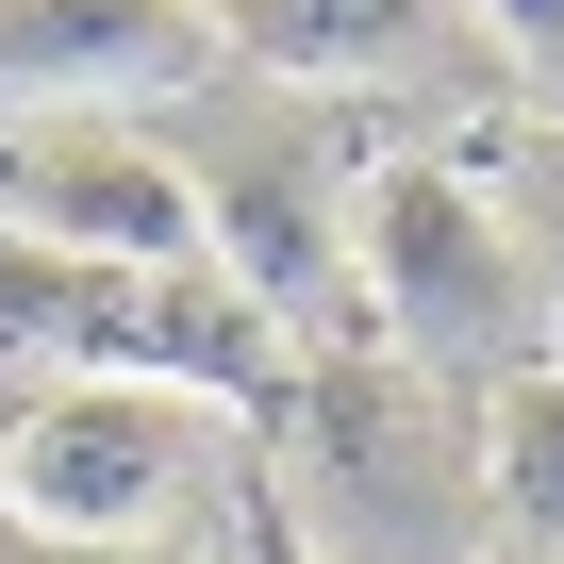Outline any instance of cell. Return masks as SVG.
Wrapping results in <instances>:
<instances>
[{
	"mask_svg": "<svg viewBox=\"0 0 564 564\" xmlns=\"http://www.w3.org/2000/svg\"><path fill=\"white\" fill-rule=\"evenodd\" d=\"M265 531L300 564H481L498 547L481 432L432 382H399L366 349H316L265 399Z\"/></svg>",
	"mask_w": 564,
	"mask_h": 564,
	"instance_id": "cell-1",
	"label": "cell"
},
{
	"mask_svg": "<svg viewBox=\"0 0 564 564\" xmlns=\"http://www.w3.org/2000/svg\"><path fill=\"white\" fill-rule=\"evenodd\" d=\"M547 316H564V282L514 249V216L399 150V166H349V349L432 382V399H498L514 366H547Z\"/></svg>",
	"mask_w": 564,
	"mask_h": 564,
	"instance_id": "cell-2",
	"label": "cell"
},
{
	"mask_svg": "<svg viewBox=\"0 0 564 564\" xmlns=\"http://www.w3.org/2000/svg\"><path fill=\"white\" fill-rule=\"evenodd\" d=\"M183 498H199V399L166 382H51L0 432V514L34 547H166Z\"/></svg>",
	"mask_w": 564,
	"mask_h": 564,
	"instance_id": "cell-3",
	"label": "cell"
},
{
	"mask_svg": "<svg viewBox=\"0 0 564 564\" xmlns=\"http://www.w3.org/2000/svg\"><path fill=\"white\" fill-rule=\"evenodd\" d=\"M0 232L67 265H199V199L150 117H18L0 133Z\"/></svg>",
	"mask_w": 564,
	"mask_h": 564,
	"instance_id": "cell-4",
	"label": "cell"
},
{
	"mask_svg": "<svg viewBox=\"0 0 564 564\" xmlns=\"http://www.w3.org/2000/svg\"><path fill=\"white\" fill-rule=\"evenodd\" d=\"M216 84L199 0H0V133L18 117H166Z\"/></svg>",
	"mask_w": 564,
	"mask_h": 564,
	"instance_id": "cell-5",
	"label": "cell"
},
{
	"mask_svg": "<svg viewBox=\"0 0 564 564\" xmlns=\"http://www.w3.org/2000/svg\"><path fill=\"white\" fill-rule=\"evenodd\" d=\"M199 34L216 67L249 84H448L481 34H465V0H199Z\"/></svg>",
	"mask_w": 564,
	"mask_h": 564,
	"instance_id": "cell-6",
	"label": "cell"
},
{
	"mask_svg": "<svg viewBox=\"0 0 564 564\" xmlns=\"http://www.w3.org/2000/svg\"><path fill=\"white\" fill-rule=\"evenodd\" d=\"M465 432H481V514H498V547H564V349L514 366Z\"/></svg>",
	"mask_w": 564,
	"mask_h": 564,
	"instance_id": "cell-7",
	"label": "cell"
},
{
	"mask_svg": "<svg viewBox=\"0 0 564 564\" xmlns=\"http://www.w3.org/2000/svg\"><path fill=\"white\" fill-rule=\"evenodd\" d=\"M465 34H481V51H514V84H547V100H564V0H465Z\"/></svg>",
	"mask_w": 564,
	"mask_h": 564,
	"instance_id": "cell-8",
	"label": "cell"
},
{
	"mask_svg": "<svg viewBox=\"0 0 564 564\" xmlns=\"http://www.w3.org/2000/svg\"><path fill=\"white\" fill-rule=\"evenodd\" d=\"M481 564H564V547H481Z\"/></svg>",
	"mask_w": 564,
	"mask_h": 564,
	"instance_id": "cell-9",
	"label": "cell"
}]
</instances>
